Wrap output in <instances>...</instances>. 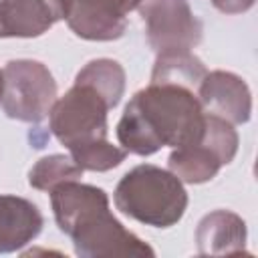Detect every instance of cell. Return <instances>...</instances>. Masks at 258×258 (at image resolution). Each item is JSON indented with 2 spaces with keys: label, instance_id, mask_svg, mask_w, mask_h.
Returning <instances> with one entry per match:
<instances>
[{
  "label": "cell",
  "instance_id": "obj_1",
  "mask_svg": "<svg viewBox=\"0 0 258 258\" xmlns=\"http://www.w3.org/2000/svg\"><path fill=\"white\" fill-rule=\"evenodd\" d=\"M206 109L196 91L175 83H149L135 93L117 123L125 151L151 155L163 145L183 147L202 139Z\"/></svg>",
  "mask_w": 258,
  "mask_h": 258
},
{
  "label": "cell",
  "instance_id": "obj_2",
  "mask_svg": "<svg viewBox=\"0 0 258 258\" xmlns=\"http://www.w3.org/2000/svg\"><path fill=\"white\" fill-rule=\"evenodd\" d=\"M54 220L83 258L109 256H153V248L111 214L109 198L101 187L79 183V179L62 181L50 189Z\"/></svg>",
  "mask_w": 258,
  "mask_h": 258
},
{
  "label": "cell",
  "instance_id": "obj_3",
  "mask_svg": "<svg viewBox=\"0 0 258 258\" xmlns=\"http://www.w3.org/2000/svg\"><path fill=\"white\" fill-rule=\"evenodd\" d=\"M113 198L121 214L153 228L173 226L187 208L181 179L151 163L127 171L117 183Z\"/></svg>",
  "mask_w": 258,
  "mask_h": 258
},
{
  "label": "cell",
  "instance_id": "obj_4",
  "mask_svg": "<svg viewBox=\"0 0 258 258\" xmlns=\"http://www.w3.org/2000/svg\"><path fill=\"white\" fill-rule=\"evenodd\" d=\"M109 99L91 83L75 79V85L56 99L48 111L52 135L73 153L107 141Z\"/></svg>",
  "mask_w": 258,
  "mask_h": 258
},
{
  "label": "cell",
  "instance_id": "obj_5",
  "mask_svg": "<svg viewBox=\"0 0 258 258\" xmlns=\"http://www.w3.org/2000/svg\"><path fill=\"white\" fill-rule=\"evenodd\" d=\"M238 151V133L226 119L206 113V129L200 141L173 147L167 165L169 171L185 183H204L212 179L222 165L230 163Z\"/></svg>",
  "mask_w": 258,
  "mask_h": 258
},
{
  "label": "cell",
  "instance_id": "obj_6",
  "mask_svg": "<svg viewBox=\"0 0 258 258\" xmlns=\"http://www.w3.org/2000/svg\"><path fill=\"white\" fill-rule=\"evenodd\" d=\"M2 109L10 119L38 123L56 101V83L50 71L38 60H10L4 69Z\"/></svg>",
  "mask_w": 258,
  "mask_h": 258
},
{
  "label": "cell",
  "instance_id": "obj_7",
  "mask_svg": "<svg viewBox=\"0 0 258 258\" xmlns=\"http://www.w3.org/2000/svg\"><path fill=\"white\" fill-rule=\"evenodd\" d=\"M139 14L149 46L157 54L189 52L202 40V22L187 0H141Z\"/></svg>",
  "mask_w": 258,
  "mask_h": 258
},
{
  "label": "cell",
  "instance_id": "obj_8",
  "mask_svg": "<svg viewBox=\"0 0 258 258\" xmlns=\"http://www.w3.org/2000/svg\"><path fill=\"white\" fill-rule=\"evenodd\" d=\"M141 0H71L69 28L85 40H115L123 36L127 14Z\"/></svg>",
  "mask_w": 258,
  "mask_h": 258
},
{
  "label": "cell",
  "instance_id": "obj_9",
  "mask_svg": "<svg viewBox=\"0 0 258 258\" xmlns=\"http://www.w3.org/2000/svg\"><path fill=\"white\" fill-rule=\"evenodd\" d=\"M71 0H0V38H32L67 18Z\"/></svg>",
  "mask_w": 258,
  "mask_h": 258
},
{
  "label": "cell",
  "instance_id": "obj_10",
  "mask_svg": "<svg viewBox=\"0 0 258 258\" xmlns=\"http://www.w3.org/2000/svg\"><path fill=\"white\" fill-rule=\"evenodd\" d=\"M196 93L204 109H208L212 115L226 119L228 123H246L250 119V89L240 77L232 73H206Z\"/></svg>",
  "mask_w": 258,
  "mask_h": 258
},
{
  "label": "cell",
  "instance_id": "obj_11",
  "mask_svg": "<svg viewBox=\"0 0 258 258\" xmlns=\"http://www.w3.org/2000/svg\"><path fill=\"white\" fill-rule=\"evenodd\" d=\"M38 208L18 196H0V254L16 252L42 230Z\"/></svg>",
  "mask_w": 258,
  "mask_h": 258
},
{
  "label": "cell",
  "instance_id": "obj_12",
  "mask_svg": "<svg viewBox=\"0 0 258 258\" xmlns=\"http://www.w3.org/2000/svg\"><path fill=\"white\" fill-rule=\"evenodd\" d=\"M200 254H234L244 252L246 224L240 216L216 210L202 218L196 232Z\"/></svg>",
  "mask_w": 258,
  "mask_h": 258
},
{
  "label": "cell",
  "instance_id": "obj_13",
  "mask_svg": "<svg viewBox=\"0 0 258 258\" xmlns=\"http://www.w3.org/2000/svg\"><path fill=\"white\" fill-rule=\"evenodd\" d=\"M206 73L208 71L204 69L202 60L191 52H167L157 54L151 73V83H175L191 91H198Z\"/></svg>",
  "mask_w": 258,
  "mask_h": 258
},
{
  "label": "cell",
  "instance_id": "obj_14",
  "mask_svg": "<svg viewBox=\"0 0 258 258\" xmlns=\"http://www.w3.org/2000/svg\"><path fill=\"white\" fill-rule=\"evenodd\" d=\"M77 79L97 87L113 107L119 103L125 91V71L117 60H111V58H97L87 62L79 71Z\"/></svg>",
  "mask_w": 258,
  "mask_h": 258
},
{
  "label": "cell",
  "instance_id": "obj_15",
  "mask_svg": "<svg viewBox=\"0 0 258 258\" xmlns=\"http://www.w3.org/2000/svg\"><path fill=\"white\" fill-rule=\"evenodd\" d=\"M83 175V169L73 161V157L67 155H48L34 163V167L28 173V183L36 189L50 191L62 181L79 179Z\"/></svg>",
  "mask_w": 258,
  "mask_h": 258
},
{
  "label": "cell",
  "instance_id": "obj_16",
  "mask_svg": "<svg viewBox=\"0 0 258 258\" xmlns=\"http://www.w3.org/2000/svg\"><path fill=\"white\" fill-rule=\"evenodd\" d=\"M212 4L224 14H240L252 8L254 0H212Z\"/></svg>",
  "mask_w": 258,
  "mask_h": 258
},
{
  "label": "cell",
  "instance_id": "obj_17",
  "mask_svg": "<svg viewBox=\"0 0 258 258\" xmlns=\"http://www.w3.org/2000/svg\"><path fill=\"white\" fill-rule=\"evenodd\" d=\"M2 93H4V75L0 71V99H2Z\"/></svg>",
  "mask_w": 258,
  "mask_h": 258
}]
</instances>
